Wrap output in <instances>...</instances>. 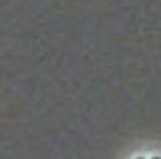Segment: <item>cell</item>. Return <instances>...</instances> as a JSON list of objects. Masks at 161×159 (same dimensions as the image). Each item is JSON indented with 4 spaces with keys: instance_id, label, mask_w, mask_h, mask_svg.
Listing matches in <instances>:
<instances>
[{
    "instance_id": "cell-1",
    "label": "cell",
    "mask_w": 161,
    "mask_h": 159,
    "mask_svg": "<svg viewBox=\"0 0 161 159\" xmlns=\"http://www.w3.org/2000/svg\"><path fill=\"white\" fill-rule=\"evenodd\" d=\"M155 159H159V157H155Z\"/></svg>"
}]
</instances>
